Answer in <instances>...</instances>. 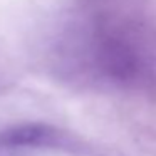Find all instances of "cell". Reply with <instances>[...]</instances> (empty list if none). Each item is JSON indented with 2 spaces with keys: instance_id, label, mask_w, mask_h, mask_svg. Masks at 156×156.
Segmentation results:
<instances>
[{
  "instance_id": "obj_1",
  "label": "cell",
  "mask_w": 156,
  "mask_h": 156,
  "mask_svg": "<svg viewBox=\"0 0 156 156\" xmlns=\"http://www.w3.org/2000/svg\"><path fill=\"white\" fill-rule=\"evenodd\" d=\"M51 136V129L42 124H24L12 128L0 136V143L5 146H32L41 144Z\"/></svg>"
}]
</instances>
